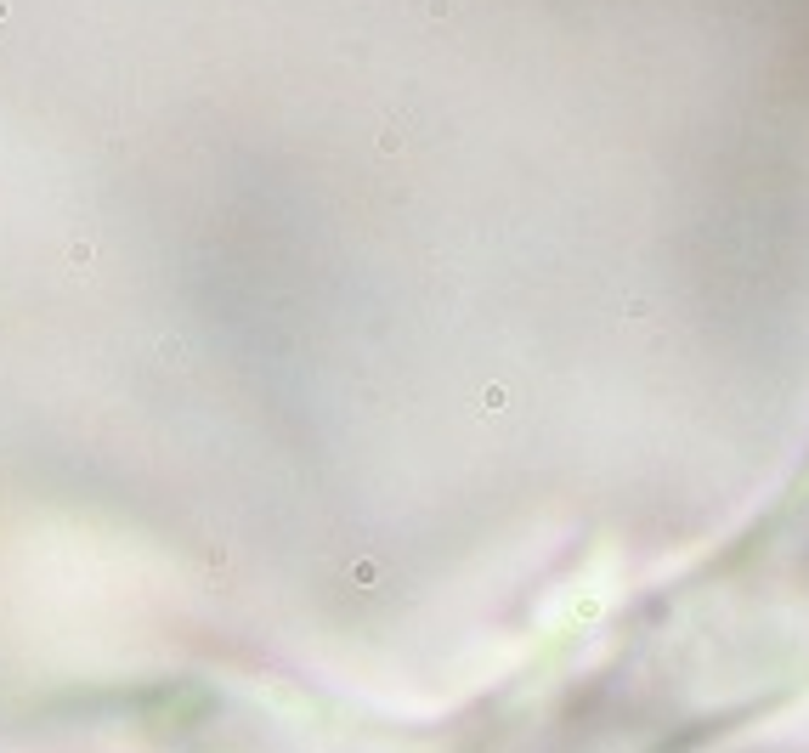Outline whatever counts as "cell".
Listing matches in <instances>:
<instances>
[]
</instances>
